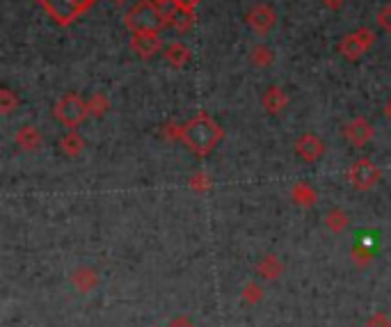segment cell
Instances as JSON below:
<instances>
[{
	"instance_id": "cell-16",
	"label": "cell",
	"mask_w": 391,
	"mask_h": 327,
	"mask_svg": "<svg viewBox=\"0 0 391 327\" xmlns=\"http://www.w3.org/2000/svg\"><path fill=\"white\" fill-rule=\"evenodd\" d=\"M250 60H252L254 67H270L272 62H275V53H272L268 46H263V44H259V46L252 49Z\"/></svg>"
},
{
	"instance_id": "cell-11",
	"label": "cell",
	"mask_w": 391,
	"mask_h": 327,
	"mask_svg": "<svg viewBox=\"0 0 391 327\" xmlns=\"http://www.w3.org/2000/svg\"><path fill=\"white\" fill-rule=\"evenodd\" d=\"M261 103H263V108H266V113L277 115L288 105V96L281 87H268L266 94H263V98H261Z\"/></svg>"
},
{
	"instance_id": "cell-14",
	"label": "cell",
	"mask_w": 391,
	"mask_h": 327,
	"mask_svg": "<svg viewBox=\"0 0 391 327\" xmlns=\"http://www.w3.org/2000/svg\"><path fill=\"white\" fill-rule=\"evenodd\" d=\"M16 144L25 151H34L41 147V133L34 129V126H23V129L16 133Z\"/></svg>"
},
{
	"instance_id": "cell-15",
	"label": "cell",
	"mask_w": 391,
	"mask_h": 327,
	"mask_svg": "<svg viewBox=\"0 0 391 327\" xmlns=\"http://www.w3.org/2000/svg\"><path fill=\"white\" fill-rule=\"evenodd\" d=\"M60 147H62V151L67 153V156H78V153L85 149V140L80 138L78 131L74 129V131H69L65 138L60 140Z\"/></svg>"
},
{
	"instance_id": "cell-25",
	"label": "cell",
	"mask_w": 391,
	"mask_h": 327,
	"mask_svg": "<svg viewBox=\"0 0 391 327\" xmlns=\"http://www.w3.org/2000/svg\"><path fill=\"white\" fill-rule=\"evenodd\" d=\"M387 115H389V117H391V101H389V103H387Z\"/></svg>"
},
{
	"instance_id": "cell-12",
	"label": "cell",
	"mask_w": 391,
	"mask_h": 327,
	"mask_svg": "<svg viewBox=\"0 0 391 327\" xmlns=\"http://www.w3.org/2000/svg\"><path fill=\"white\" fill-rule=\"evenodd\" d=\"M167 25H172L177 32H188L195 25V14L190 10H179V7H174L167 16Z\"/></svg>"
},
{
	"instance_id": "cell-1",
	"label": "cell",
	"mask_w": 391,
	"mask_h": 327,
	"mask_svg": "<svg viewBox=\"0 0 391 327\" xmlns=\"http://www.w3.org/2000/svg\"><path fill=\"white\" fill-rule=\"evenodd\" d=\"M222 129L213 117H208L204 113L195 115L193 120L184 124V133H181V140L186 142V147L195 153V156H208L213 153L215 147L222 140Z\"/></svg>"
},
{
	"instance_id": "cell-18",
	"label": "cell",
	"mask_w": 391,
	"mask_h": 327,
	"mask_svg": "<svg viewBox=\"0 0 391 327\" xmlns=\"http://www.w3.org/2000/svg\"><path fill=\"white\" fill-rule=\"evenodd\" d=\"M19 105V96H16L10 87H5L3 92H0V110H3L5 115L14 113V108Z\"/></svg>"
},
{
	"instance_id": "cell-13",
	"label": "cell",
	"mask_w": 391,
	"mask_h": 327,
	"mask_svg": "<svg viewBox=\"0 0 391 327\" xmlns=\"http://www.w3.org/2000/svg\"><path fill=\"white\" fill-rule=\"evenodd\" d=\"M165 58H167V62L174 69H184L190 62V49L186 46L184 41H174V44H169V46H167Z\"/></svg>"
},
{
	"instance_id": "cell-21",
	"label": "cell",
	"mask_w": 391,
	"mask_h": 327,
	"mask_svg": "<svg viewBox=\"0 0 391 327\" xmlns=\"http://www.w3.org/2000/svg\"><path fill=\"white\" fill-rule=\"evenodd\" d=\"M327 224H330L332 229H336V231H339L341 226L345 224V215H343V213H339V211H334V213H330V215H327Z\"/></svg>"
},
{
	"instance_id": "cell-20",
	"label": "cell",
	"mask_w": 391,
	"mask_h": 327,
	"mask_svg": "<svg viewBox=\"0 0 391 327\" xmlns=\"http://www.w3.org/2000/svg\"><path fill=\"white\" fill-rule=\"evenodd\" d=\"M378 25H380L382 30L391 32V5L382 7V10L378 12Z\"/></svg>"
},
{
	"instance_id": "cell-8",
	"label": "cell",
	"mask_w": 391,
	"mask_h": 327,
	"mask_svg": "<svg viewBox=\"0 0 391 327\" xmlns=\"http://www.w3.org/2000/svg\"><path fill=\"white\" fill-rule=\"evenodd\" d=\"M277 23V14L270 10L268 5H257L248 12V25L252 30L266 34L272 30V25Z\"/></svg>"
},
{
	"instance_id": "cell-10",
	"label": "cell",
	"mask_w": 391,
	"mask_h": 327,
	"mask_svg": "<svg viewBox=\"0 0 391 327\" xmlns=\"http://www.w3.org/2000/svg\"><path fill=\"white\" fill-rule=\"evenodd\" d=\"M295 151H297V156L302 158V160H307V162H316L318 158L323 156L325 144H323L321 138H318V135H314V133H305L302 138L297 140Z\"/></svg>"
},
{
	"instance_id": "cell-5",
	"label": "cell",
	"mask_w": 391,
	"mask_h": 327,
	"mask_svg": "<svg viewBox=\"0 0 391 327\" xmlns=\"http://www.w3.org/2000/svg\"><path fill=\"white\" fill-rule=\"evenodd\" d=\"M373 44H376V32L368 30V28H359L354 30L350 34H345V37L341 39L339 44V53L345 58V60H359L364 53H366Z\"/></svg>"
},
{
	"instance_id": "cell-22",
	"label": "cell",
	"mask_w": 391,
	"mask_h": 327,
	"mask_svg": "<svg viewBox=\"0 0 391 327\" xmlns=\"http://www.w3.org/2000/svg\"><path fill=\"white\" fill-rule=\"evenodd\" d=\"M169 3L174 7H179V10H190V12H193L195 7L202 3V0H169Z\"/></svg>"
},
{
	"instance_id": "cell-17",
	"label": "cell",
	"mask_w": 391,
	"mask_h": 327,
	"mask_svg": "<svg viewBox=\"0 0 391 327\" xmlns=\"http://www.w3.org/2000/svg\"><path fill=\"white\" fill-rule=\"evenodd\" d=\"M87 105H89V113H92L94 117H103L108 110H110V98H108L103 92H96L87 101Z\"/></svg>"
},
{
	"instance_id": "cell-2",
	"label": "cell",
	"mask_w": 391,
	"mask_h": 327,
	"mask_svg": "<svg viewBox=\"0 0 391 327\" xmlns=\"http://www.w3.org/2000/svg\"><path fill=\"white\" fill-rule=\"evenodd\" d=\"M124 23L131 32H160L167 25V16L156 0H140L126 12Z\"/></svg>"
},
{
	"instance_id": "cell-7",
	"label": "cell",
	"mask_w": 391,
	"mask_h": 327,
	"mask_svg": "<svg viewBox=\"0 0 391 327\" xmlns=\"http://www.w3.org/2000/svg\"><path fill=\"white\" fill-rule=\"evenodd\" d=\"M160 34L158 32H133L131 37V49L135 56H140L142 60L153 58L160 51Z\"/></svg>"
},
{
	"instance_id": "cell-24",
	"label": "cell",
	"mask_w": 391,
	"mask_h": 327,
	"mask_svg": "<svg viewBox=\"0 0 391 327\" xmlns=\"http://www.w3.org/2000/svg\"><path fill=\"white\" fill-rule=\"evenodd\" d=\"M169 327H195V325H190L188 321H174Z\"/></svg>"
},
{
	"instance_id": "cell-26",
	"label": "cell",
	"mask_w": 391,
	"mask_h": 327,
	"mask_svg": "<svg viewBox=\"0 0 391 327\" xmlns=\"http://www.w3.org/2000/svg\"><path fill=\"white\" fill-rule=\"evenodd\" d=\"M115 3H117V5H122V3H126V0H115Z\"/></svg>"
},
{
	"instance_id": "cell-23",
	"label": "cell",
	"mask_w": 391,
	"mask_h": 327,
	"mask_svg": "<svg viewBox=\"0 0 391 327\" xmlns=\"http://www.w3.org/2000/svg\"><path fill=\"white\" fill-rule=\"evenodd\" d=\"M325 5L330 7V10H341L343 0H325Z\"/></svg>"
},
{
	"instance_id": "cell-6",
	"label": "cell",
	"mask_w": 391,
	"mask_h": 327,
	"mask_svg": "<svg viewBox=\"0 0 391 327\" xmlns=\"http://www.w3.org/2000/svg\"><path fill=\"white\" fill-rule=\"evenodd\" d=\"M348 179H350V184L357 188V190H371V188H376L378 186V181H380V169L373 165L371 160L366 158H361L357 160L354 165L348 169Z\"/></svg>"
},
{
	"instance_id": "cell-3",
	"label": "cell",
	"mask_w": 391,
	"mask_h": 327,
	"mask_svg": "<svg viewBox=\"0 0 391 327\" xmlns=\"http://www.w3.org/2000/svg\"><path fill=\"white\" fill-rule=\"evenodd\" d=\"M37 3L58 25H71L94 5V0H37Z\"/></svg>"
},
{
	"instance_id": "cell-4",
	"label": "cell",
	"mask_w": 391,
	"mask_h": 327,
	"mask_svg": "<svg viewBox=\"0 0 391 327\" xmlns=\"http://www.w3.org/2000/svg\"><path fill=\"white\" fill-rule=\"evenodd\" d=\"M53 115H56V120L60 124H65L69 131H74V129H78V126L87 120L89 105L78 94L71 92V94H65L56 103V108H53Z\"/></svg>"
},
{
	"instance_id": "cell-19",
	"label": "cell",
	"mask_w": 391,
	"mask_h": 327,
	"mask_svg": "<svg viewBox=\"0 0 391 327\" xmlns=\"http://www.w3.org/2000/svg\"><path fill=\"white\" fill-rule=\"evenodd\" d=\"M293 197L297 199L300 204H305V206H312V204H314V190L307 188V186H302V184H300V186L293 190Z\"/></svg>"
},
{
	"instance_id": "cell-9",
	"label": "cell",
	"mask_w": 391,
	"mask_h": 327,
	"mask_svg": "<svg viewBox=\"0 0 391 327\" xmlns=\"http://www.w3.org/2000/svg\"><path fill=\"white\" fill-rule=\"evenodd\" d=\"M343 135L354 144V147H361V144H366L368 140H373L376 129H373L371 122H366L364 117H357V120H352L350 124H345Z\"/></svg>"
}]
</instances>
